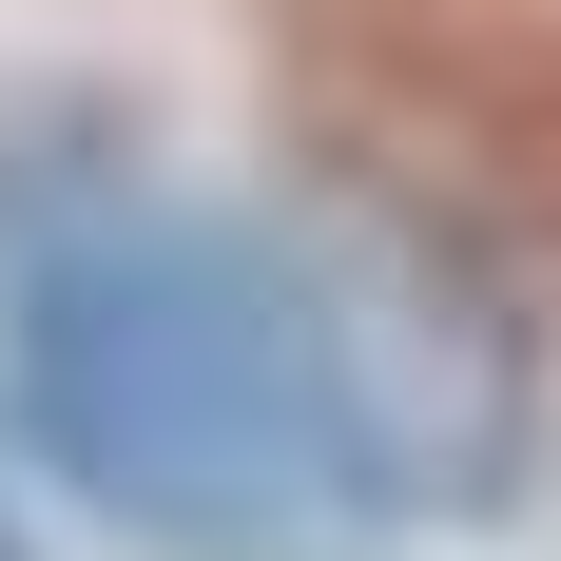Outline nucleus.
I'll return each mask as SVG.
<instances>
[{
    "label": "nucleus",
    "mask_w": 561,
    "mask_h": 561,
    "mask_svg": "<svg viewBox=\"0 0 561 561\" xmlns=\"http://www.w3.org/2000/svg\"><path fill=\"white\" fill-rule=\"evenodd\" d=\"M0 407L174 561H330L388 523L348 214H232L98 116L0 156Z\"/></svg>",
    "instance_id": "obj_1"
}]
</instances>
